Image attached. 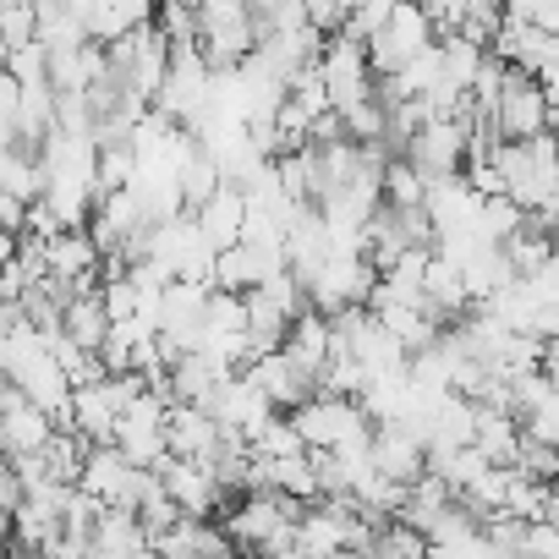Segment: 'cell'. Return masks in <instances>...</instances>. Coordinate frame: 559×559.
I'll return each mask as SVG.
<instances>
[{"instance_id": "obj_1", "label": "cell", "mask_w": 559, "mask_h": 559, "mask_svg": "<svg viewBox=\"0 0 559 559\" xmlns=\"http://www.w3.org/2000/svg\"><path fill=\"white\" fill-rule=\"evenodd\" d=\"M488 121H493L499 138H537V132L554 127V88L537 83V78L521 72V67H504Z\"/></svg>"}, {"instance_id": "obj_2", "label": "cell", "mask_w": 559, "mask_h": 559, "mask_svg": "<svg viewBox=\"0 0 559 559\" xmlns=\"http://www.w3.org/2000/svg\"><path fill=\"white\" fill-rule=\"evenodd\" d=\"M78 488H88L99 504H138V493L148 488V466H132L105 439V444H88V455L78 466Z\"/></svg>"}, {"instance_id": "obj_3", "label": "cell", "mask_w": 559, "mask_h": 559, "mask_svg": "<svg viewBox=\"0 0 559 559\" xmlns=\"http://www.w3.org/2000/svg\"><path fill=\"white\" fill-rule=\"evenodd\" d=\"M154 477H159V488L170 493V504H176L181 515H214V510L230 499L203 461H187V455H170V450L154 461Z\"/></svg>"}, {"instance_id": "obj_4", "label": "cell", "mask_w": 559, "mask_h": 559, "mask_svg": "<svg viewBox=\"0 0 559 559\" xmlns=\"http://www.w3.org/2000/svg\"><path fill=\"white\" fill-rule=\"evenodd\" d=\"M219 444V423L209 417V406L198 401H170L165 406V450L187 455V461H209Z\"/></svg>"}, {"instance_id": "obj_5", "label": "cell", "mask_w": 559, "mask_h": 559, "mask_svg": "<svg viewBox=\"0 0 559 559\" xmlns=\"http://www.w3.org/2000/svg\"><path fill=\"white\" fill-rule=\"evenodd\" d=\"M143 548H148V532L132 504H105L88 521V554H143Z\"/></svg>"}, {"instance_id": "obj_6", "label": "cell", "mask_w": 559, "mask_h": 559, "mask_svg": "<svg viewBox=\"0 0 559 559\" xmlns=\"http://www.w3.org/2000/svg\"><path fill=\"white\" fill-rule=\"evenodd\" d=\"M241 209H247V203H241V187H236V181H219L203 203H192V219H198V230L214 241V252L241 236Z\"/></svg>"}, {"instance_id": "obj_7", "label": "cell", "mask_w": 559, "mask_h": 559, "mask_svg": "<svg viewBox=\"0 0 559 559\" xmlns=\"http://www.w3.org/2000/svg\"><path fill=\"white\" fill-rule=\"evenodd\" d=\"M17 94H23V83L0 67V127H12L17 121Z\"/></svg>"}, {"instance_id": "obj_8", "label": "cell", "mask_w": 559, "mask_h": 559, "mask_svg": "<svg viewBox=\"0 0 559 559\" xmlns=\"http://www.w3.org/2000/svg\"><path fill=\"white\" fill-rule=\"evenodd\" d=\"M7 56H12V45H7V39H0V67H7Z\"/></svg>"}]
</instances>
